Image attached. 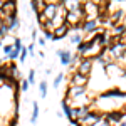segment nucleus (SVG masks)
Here are the masks:
<instances>
[{
  "instance_id": "c85d7f7f",
  "label": "nucleus",
  "mask_w": 126,
  "mask_h": 126,
  "mask_svg": "<svg viewBox=\"0 0 126 126\" xmlns=\"http://www.w3.org/2000/svg\"><path fill=\"white\" fill-rule=\"evenodd\" d=\"M97 126H113V125H111V123H109L108 119H104V118H103V121H101V123H99Z\"/></svg>"
},
{
  "instance_id": "b1692460",
  "label": "nucleus",
  "mask_w": 126,
  "mask_h": 126,
  "mask_svg": "<svg viewBox=\"0 0 126 126\" xmlns=\"http://www.w3.org/2000/svg\"><path fill=\"white\" fill-rule=\"evenodd\" d=\"M29 86H30V84H29V81H27V79H22V81H20V89H22L24 93L29 89Z\"/></svg>"
},
{
  "instance_id": "5701e85b",
  "label": "nucleus",
  "mask_w": 126,
  "mask_h": 126,
  "mask_svg": "<svg viewBox=\"0 0 126 126\" xmlns=\"http://www.w3.org/2000/svg\"><path fill=\"white\" fill-rule=\"evenodd\" d=\"M19 27H20V20L17 19V20H15V22H14V24L9 27V29H10V32H17V30H19Z\"/></svg>"
},
{
  "instance_id": "c9c22d12",
  "label": "nucleus",
  "mask_w": 126,
  "mask_h": 126,
  "mask_svg": "<svg viewBox=\"0 0 126 126\" xmlns=\"http://www.w3.org/2000/svg\"><path fill=\"white\" fill-rule=\"evenodd\" d=\"M125 121H126V119H125Z\"/></svg>"
},
{
  "instance_id": "bb28decb",
  "label": "nucleus",
  "mask_w": 126,
  "mask_h": 126,
  "mask_svg": "<svg viewBox=\"0 0 126 126\" xmlns=\"http://www.w3.org/2000/svg\"><path fill=\"white\" fill-rule=\"evenodd\" d=\"M27 54H29V50L24 47V49H22V52H20V62H25V59H27Z\"/></svg>"
},
{
  "instance_id": "cd10ccee",
  "label": "nucleus",
  "mask_w": 126,
  "mask_h": 126,
  "mask_svg": "<svg viewBox=\"0 0 126 126\" xmlns=\"http://www.w3.org/2000/svg\"><path fill=\"white\" fill-rule=\"evenodd\" d=\"M37 44H39L40 47H44V46H46V37H44V35L39 37V39H37Z\"/></svg>"
},
{
  "instance_id": "c756f323",
  "label": "nucleus",
  "mask_w": 126,
  "mask_h": 126,
  "mask_svg": "<svg viewBox=\"0 0 126 126\" xmlns=\"http://www.w3.org/2000/svg\"><path fill=\"white\" fill-rule=\"evenodd\" d=\"M27 50H29V54H30V56H34V54H35V47H34V44H30Z\"/></svg>"
},
{
  "instance_id": "dca6fc26",
  "label": "nucleus",
  "mask_w": 126,
  "mask_h": 126,
  "mask_svg": "<svg viewBox=\"0 0 126 126\" xmlns=\"http://www.w3.org/2000/svg\"><path fill=\"white\" fill-rule=\"evenodd\" d=\"M37 118H39V104H37V101H34V103H32V116H30V123H35Z\"/></svg>"
},
{
  "instance_id": "0eeeda50",
  "label": "nucleus",
  "mask_w": 126,
  "mask_h": 126,
  "mask_svg": "<svg viewBox=\"0 0 126 126\" xmlns=\"http://www.w3.org/2000/svg\"><path fill=\"white\" fill-rule=\"evenodd\" d=\"M87 76H82V74H79L78 71L76 72H72V76H71V86H78V87H86L87 84Z\"/></svg>"
},
{
  "instance_id": "6e6552de",
  "label": "nucleus",
  "mask_w": 126,
  "mask_h": 126,
  "mask_svg": "<svg viewBox=\"0 0 126 126\" xmlns=\"http://www.w3.org/2000/svg\"><path fill=\"white\" fill-rule=\"evenodd\" d=\"M69 30H72V27H71L69 24H62L61 27H57V29L54 30V40L64 39V37H66V35L69 34Z\"/></svg>"
},
{
  "instance_id": "f8f14e48",
  "label": "nucleus",
  "mask_w": 126,
  "mask_h": 126,
  "mask_svg": "<svg viewBox=\"0 0 126 126\" xmlns=\"http://www.w3.org/2000/svg\"><path fill=\"white\" fill-rule=\"evenodd\" d=\"M3 14L5 15H10V14H17V3L14 2V0H7V2H3Z\"/></svg>"
},
{
  "instance_id": "4be33fe9",
  "label": "nucleus",
  "mask_w": 126,
  "mask_h": 126,
  "mask_svg": "<svg viewBox=\"0 0 126 126\" xmlns=\"http://www.w3.org/2000/svg\"><path fill=\"white\" fill-rule=\"evenodd\" d=\"M12 50H14V44H7V46H3V54H5L7 57L12 54Z\"/></svg>"
},
{
  "instance_id": "f257e3e1",
  "label": "nucleus",
  "mask_w": 126,
  "mask_h": 126,
  "mask_svg": "<svg viewBox=\"0 0 126 126\" xmlns=\"http://www.w3.org/2000/svg\"><path fill=\"white\" fill-rule=\"evenodd\" d=\"M108 54H109V61L111 62H119L123 61L126 56V42H118L114 46L108 47Z\"/></svg>"
},
{
  "instance_id": "473e14b6",
  "label": "nucleus",
  "mask_w": 126,
  "mask_h": 126,
  "mask_svg": "<svg viewBox=\"0 0 126 126\" xmlns=\"http://www.w3.org/2000/svg\"><path fill=\"white\" fill-rule=\"evenodd\" d=\"M118 126H126V121H121V123H119Z\"/></svg>"
},
{
  "instance_id": "6ab92c4d",
  "label": "nucleus",
  "mask_w": 126,
  "mask_h": 126,
  "mask_svg": "<svg viewBox=\"0 0 126 126\" xmlns=\"http://www.w3.org/2000/svg\"><path fill=\"white\" fill-rule=\"evenodd\" d=\"M5 82H7V76H5V71H3V64H2V67H0V87L5 86Z\"/></svg>"
},
{
  "instance_id": "412c9836",
  "label": "nucleus",
  "mask_w": 126,
  "mask_h": 126,
  "mask_svg": "<svg viewBox=\"0 0 126 126\" xmlns=\"http://www.w3.org/2000/svg\"><path fill=\"white\" fill-rule=\"evenodd\" d=\"M62 79H64V74H62V72H61V74H57V76H56V79H54V82H52V84H54V87H59V86H61Z\"/></svg>"
},
{
  "instance_id": "72a5a7b5",
  "label": "nucleus",
  "mask_w": 126,
  "mask_h": 126,
  "mask_svg": "<svg viewBox=\"0 0 126 126\" xmlns=\"http://www.w3.org/2000/svg\"><path fill=\"white\" fill-rule=\"evenodd\" d=\"M2 7H3V2H2V0H0V9H2Z\"/></svg>"
},
{
  "instance_id": "9b49d317",
  "label": "nucleus",
  "mask_w": 126,
  "mask_h": 126,
  "mask_svg": "<svg viewBox=\"0 0 126 126\" xmlns=\"http://www.w3.org/2000/svg\"><path fill=\"white\" fill-rule=\"evenodd\" d=\"M97 25H99V20H97V19H94V20H86V22L82 24V30H84L86 34H96Z\"/></svg>"
},
{
  "instance_id": "1a4fd4ad",
  "label": "nucleus",
  "mask_w": 126,
  "mask_h": 126,
  "mask_svg": "<svg viewBox=\"0 0 126 126\" xmlns=\"http://www.w3.org/2000/svg\"><path fill=\"white\" fill-rule=\"evenodd\" d=\"M94 47H96V44L93 42V39L91 40H82V42L78 46V54L79 56H86L87 52H89L91 49H94Z\"/></svg>"
},
{
  "instance_id": "39448f33",
  "label": "nucleus",
  "mask_w": 126,
  "mask_h": 126,
  "mask_svg": "<svg viewBox=\"0 0 126 126\" xmlns=\"http://www.w3.org/2000/svg\"><path fill=\"white\" fill-rule=\"evenodd\" d=\"M87 93H86V87H78V86H69L67 91H66V97L69 101L71 99H81L84 97Z\"/></svg>"
},
{
  "instance_id": "ddd939ff",
  "label": "nucleus",
  "mask_w": 126,
  "mask_h": 126,
  "mask_svg": "<svg viewBox=\"0 0 126 126\" xmlns=\"http://www.w3.org/2000/svg\"><path fill=\"white\" fill-rule=\"evenodd\" d=\"M64 9L67 10V12L79 10V9H82V3L78 2V0H64Z\"/></svg>"
},
{
  "instance_id": "aec40b11",
  "label": "nucleus",
  "mask_w": 126,
  "mask_h": 126,
  "mask_svg": "<svg viewBox=\"0 0 126 126\" xmlns=\"http://www.w3.org/2000/svg\"><path fill=\"white\" fill-rule=\"evenodd\" d=\"M30 7H32V10H34V12H35V15H37V14H40L39 0H32V2H30Z\"/></svg>"
},
{
  "instance_id": "a211bd4d",
  "label": "nucleus",
  "mask_w": 126,
  "mask_h": 126,
  "mask_svg": "<svg viewBox=\"0 0 126 126\" xmlns=\"http://www.w3.org/2000/svg\"><path fill=\"white\" fill-rule=\"evenodd\" d=\"M39 91H40V96H42V97L47 96V82H46V81L39 82Z\"/></svg>"
},
{
  "instance_id": "2eb2a0df",
  "label": "nucleus",
  "mask_w": 126,
  "mask_h": 126,
  "mask_svg": "<svg viewBox=\"0 0 126 126\" xmlns=\"http://www.w3.org/2000/svg\"><path fill=\"white\" fill-rule=\"evenodd\" d=\"M113 35H116V37H125L126 35V25L125 24H119V25H114L113 27Z\"/></svg>"
},
{
  "instance_id": "a878e982",
  "label": "nucleus",
  "mask_w": 126,
  "mask_h": 126,
  "mask_svg": "<svg viewBox=\"0 0 126 126\" xmlns=\"http://www.w3.org/2000/svg\"><path fill=\"white\" fill-rule=\"evenodd\" d=\"M27 81H29V84H34V81H35V71H34V69L29 71V79H27Z\"/></svg>"
},
{
  "instance_id": "7c9ffc66",
  "label": "nucleus",
  "mask_w": 126,
  "mask_h": 126,
  "mask_svg": "<svg viewBox=\"0 0 126 126\" xmlns=\"http://www.w3.org/2000/svg\"><path fill=\"white\" fill-rule=\"evenodd\" d=\"M32 39H37V30H35V29L32 30Z\"/></svg>"
},
{
  "instance_id": "423d86ee",
  "label": "nucleus",
  "mask_w": 126,
  "mask_h": 126,
  "mask_svg": "<svg viewBox=\"0 0 126 126\" xmlns=\"http://www.w3.org/2000/svg\"><path fill=\"white\" fill-rule=\"evenodd\" d=\"M56 56L61 59V64L62 66H66V67H71V64H72V61H74V56H72V52L67 50V49H59L56 50Z\"/></svg>"
},
{
  "instance_id": "4468645a",
  "label": "nucleus",
  "mask_w": 126,
  "mask_h": 126,
  "mask_svg": "<svg viewBox=\"0 0 126 126\" xmlns=\"http://www.w3.org/2000/svg\"><path fill=\"white\" fill-rule=\"evenodd\" d=\"M76 108H78V119H79V121H82V119L93 111L91 106H76Z\"/></svg>"
},
{
  "instance_id": "7ed1b4c3",
  "label": "nucleus",
  "mask_w": 126,
  "mask_h": 126,
  "mask_svg": "<svg viewBox=\"0 0 126 126\" xmlns=\"http://www.w3.org/2000/svg\"><path fill=\"white\" fill-rule=\"evenodd\" d=\"M61 5H62V0H61V2H49L47 7H46L44 12H42V15L46 17V20H54L56 19L59 9H61Z\"/></svg>"
},
{
  "instance_id": "20e7f679",
  "label": "nucleus",
  "mask_w": 126,
  "mask_h": 126,
  "mask_svg": "<svg viewBox=\"0 0 126 126\" xmlns=\"http://www.w3.org/2000/svg\"><path fill=\"white\" fill-rule=\"evenodd\" d=\"M93 62H94V57H82L81 59V62L78 64V71L79 74H82V76H87L89 78V74H91V69H93Z\"/></svg>"
},
{
  "instance_id": "9d476101",
  "label": "nucleus",
  "mask_w": 126,
  "mask_h": 126,
  "mask_svg": "<svg viewBox=\"0 0 126 126\" xmlns=\"http://www.w3.org/2000/svg\"><path fill=\"white\" fill-rule=\"evenodd\" d=\"M125 19V12L121 9H118V10H114L111 15H109V24L114 27V25H119L121 24V20Z\"/></svg>"
},
{
  "instance_id": "393cba45",
  "label": "nucleus",
  "mask_w": 126,
  "mask_h": 126,
  "mask_svg": "<svg viewBox=\"0 0 126 126\" xmlns=\"http://www.w3.org/2000/svg\"><path fill=\"white\" fill-rule=\"evenodd\" d=\"M12 44H14V47H15V49H19V50H22V49H24V47H22V40H20L19 37H15Z\"/></svg>"
},
{
  "instance_id": "f03ea898",
  "label": "nucleus",
  "mask_w": 126,
  "mask_h": 126,
  "mask_svg": "<svg viewBox=\"0 0 126 126\" xmlns=\"http://www.w3.org/2000/svg\"><path fill=\"white\" fill-rule=\"evenodd\" d=\"M82 10H84V15H86V20H94L101 15V5L99 2H84L82 3Z\"/></svg>"
},
{
  "instance_id": "2f4dec72",
  "label": "nucleus",
  "mask_w": 126,
  "mask_h": 126,
  "mask_svg": "<svg viewBox=\"0 0 126 126\" xmlns=\"http://www.w3.org/2000/svg\"><path fill=\"white\" fill-rule=\"evenodd\" d=\"M3 17H5V14H3V10L0 9V20H3Z\"/></svg>"
},
{
  "instance_id": "f3484780",
  "label": "nucleus",
  "mask_w": 126,
  "mask_h": 126,
  "mask_svg": "<svg viewBox=\"0 0 126 126\" xmlns=\"http://www.w3.org/2000/svg\"><path fill=\"white\" fill-rule=\"evenodd\" d=\"M71 44H76V46H79V44H81V42H82V35H81V34H79V32H76V34H72V35H71Z\"/></svg>"
},
{
  "instance_id": "f704fd0d",
  "label": "nucleus",
  "mask_w": 126,
  "mask_h": 126,
  "mask_svg": "<svg viewBox=\"0 0 126 126\" xmlns=\"http://www.w3.org/2000/svg\"><path fill=\"white\" fill-rule=\"evenodd\" d=\"M69 126H72V125H69Z\"/></svg>"
}]
</instances>
